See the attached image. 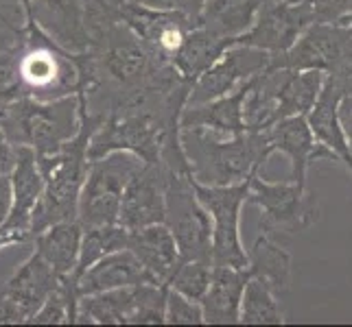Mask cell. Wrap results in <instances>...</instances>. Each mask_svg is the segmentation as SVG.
I'll use <instances>...</instances> for the list:
<instances>
[{
    "label": "cell",
    "mask_w": 352,
    "mask_h": 327,
    "mask_svg": "<svg viewBox=\"0 0 352 327\" xmlns=\"http://www.w3.org/2000/svg\"><path fill=\"white\" fill-rule=\"evenodd\" d=\"M83 11L86 0H27L29 20L70 53L88 51Z\"/></svg>",
    "instance_id": "cell-14"
},
{
    "label": "cell",
    "mask_w": 352,
    "mask_h": 327,
    "mask_svg": "<svg viewBox=\"0 0 352 327\" xmlns=\"http://www.w3.org/2000/svg\"><path fill=\"white\" fill-rule=\"evenodd\" d=\"M250 280L248 269H236L228 264H212L210 284L199 299L204 323L228 325L239 323L241 295Z\"/></svg>",
    "instance_id": "cell-21"
},
{
    "label": "cell",
    "mask_w": 352,
    "mask_h": 327,
    "mask_svg": "<svg viewBox=\"0 0 352 327\" xmlns=\"http://www.w3.org/2000/svg\"><path fill=\"white\" fill-rule=\"evenodd\" d=\"M138 3L155 7V9H171V11H182L190 18H199V11L206 5V0H138Z\"/></svg>",
    "instance_id": "cell-35"
},
{
    "label": "cell",
    "mask_w": 352,
    "mask_h": 327,
    "mask_svg": "<svg viewBox=\"0 0 352 327\" xmlns=\"http://www.w3.org/2000/svg\"><path fill=\"white\" fill-rule=\"evenodd\" d=\"M103 3H107V5H112V7H123L125 3H127V0H103Z\"/></svg>",
    "instance_id": "cell-40"
},
{
    "label": "cell",
    "mask_w": 352,
    "mask_h": 327,
    "mask_svg": "<svg viewBox=\"0 0 352 327\" xmlns=\"http://www.w3.org/2000/svg\"><path fill=\"white\" fill-rule=\"evenodd\" d=\"M164 199V225L175 238L179 260L212 264V223L195 195L190 175L168 173Z\"/></svg>",
    "instance_id": "cell-7"
},
{
    "label": "cell",
    "mask_w": 352,
    "mask_h": 327,
    "mask_svg": "<svg viewBox=\"0 0 352 327\" xmlns=\"http://www.w3.org/2000/svg\"><path fill=\"white\" fill-rule=\"evenodd\" d=\"M144 271H147L157 284L168 282V277L179 264V251L175 245V238L164 223H155L147 227H138L127 232V245Z\"/></svg>",
    "instance_id": "cell-19"
},
{
    "label": "cell",
    "mask_w": 352,
    "mask_h": 327,
    "mask_svg": "<svg viewBox=\"0 0 352 327\" xmlns=\"http://www.w3.org/2000/svg\"><path fill=\"white\" fill-rule=\"evenodd\" d=\"M192 188L212 223V264L248 269V253L241 242L239 223L241 208L248 199L250 177L230 186H204L192 179Z\"/></svg>",
    "instance_id": "cell-8"
},
{
    "label": "cell",
    "mask_w": 352,
    "mask_h": 327,
    "mask_svg": "<svg viewBox=\"0 0 352 327\" xmlns=\"http://www.w3.org/2000/svg\"><path fill=\"white\" fill-rule=\"evenodd\" d=\"M164 323L166 325H201V304L166 286L164 295Z\"/></svg>",
    "instance_id": "cell-31"
},
{
    "label": "cell",
    "mask_w": 352,
    "mask_h": 327,
    "mask_svg": "<svg viewBox=\"0 0 352 327\" xmlns=\"http://www.w3.org/2000/svg\"><path fill=\"white\" fill-rule=\"evenodd\" d=\"M344 35L335 29L313 27L305 38L294 42L289 51L270 57L267 70H315L333 66L342 57Z\"/></svg>",
    "instance_id": "cell-20"
},
{
    "label": "cell",
    "mask_w": 352,
    "mask_h": 327,
    "mask_svg": "<svg viewBox=\"0 0 352 327\" xmlns=\"http://www.w3.org/2000/svg\"><path fill=\"white\" fill-rule=\"evenodd\" d=\"M248 273L254 280H261L265 286L276 290L287 288L289 282V256L272 242L270 236L261 234L248 253Z\"/></svg>",
    "instance_id": "cell-26"
},
{
    "label": "cell",
    "mask_w": 352,
    "mask_h": 327,
    "mask_svg": "<svg viewBox=\"0 0 352 327\" xmlns=\"http://www.w3.org/2000/svg\"><path fill=\"white\" fill-rule=\"evenodd\" d=\"M166 175L162 164H144L140 171L129 179L118 208V225L131 229L164 223L166 210Z\"/></svg>",
    "instance_id": "cell-13"
},
{
    "label": "cell",
    "mask_w": 352,
    "mask_h": 327,
    "mask_svg": "<svg viewBox=\"0 0 352 327\" xmlns=\"http://www.w3.org/2000/svg\"><path fill=\"white\" fill-rule=\"evenodd\" d=\"M120 18L131 29V33L166 64H171L186 35L197 24L195 18L182 14V11L147 7L138 0H127L120 7Z\"/></svg>",
    "instance_id": "cell-10"
},
{
    "label": "cell",
    "mask_w": 352,
    "mask_h": 327,
    "mask_svg": "<svg viewBox=\"0 0 352 327\" xmlns=\"http://www.w3.org/2000/svg\"><path fill=\"white\" fill-rule=\"evenodd\" d=\"M166 286L144 282L83 295L75 325H164Z\"/></svg>",
    "instance_id": "cell-6"
},
{
    "label": "cell",
    "mask_w": 352,
    "mask_h": 327,
    "mask_svg": "<svg viewBox=\"0 0 352 327\" xmlns=\"http://www.w3.org/2000/svg\"><path fill=\"white\" fill-rule=\"evenodd\" d=\"M77 286L72 277H62L59 286L46 297L38 312L31 317V325H75L77 321Z\"/></svg>",
    "instance_id": "cell-29"
},
{
    "label": "cell",
    "mask_w": 352,
    "mask_h": 327,
    "mask_svg": "<svg viewBox=\"0 0 352 327\" xmlns=\"http://www.w3.org/2000/svg\"><path fill=\"white\" fill-rule=\"evenodd\" d=\"M302 5L309 7L313 18L318 16L322 20H335L352 9V0H302Z\"/></svg>",
    "instance_id": "cell-33"
},
{
    "label": "cell",
    "mask_w": 352,
    "mask_h": 327,
    "mask_svg": "<svg viewBox=\"0 0 352 327\" xmlns=\"http://www.w3.org/2000/svg\"><path fill=\"white\" fill-rule=\"evenodd\" d=\"M125 245H127V229H123L118 223L83 227L77 269L70 277H72V280H77V277L86 271L88 266H92L96 260H101L103 256H107V253L125 249Z\"/></svg>",
    "instance_id": "cell-27"
},
{
    "label": "cell",
    "mask_w": 352,
    "mask_h": 327,
    "mask_svg": "<svg viewBox=\"0 0 352 327\" xmlns=\"http://www.w3.org/2000/svg\"><path fill=\"white\" fill-rule=\"evenodd\" d=\"M212 275V264L210 262H199V260H179L175 271L168 277L166 286L177 290V293L186 295L190 299L199 301L206 293V288L210 284Z\"/></svg>",
    "instance_id": "cell-30"
},
{
    "label": "cell",
    "mask_w": 352,
    "mask_h": 327,
    "mask_svg": "<svg viewBox=\"0 0 352 327\" xmlns=\"http://www.w3.org/2000/svg\"><path fill=\"white\" fill-rule=\"evenodd\" d=\"M24 88L20 81V72H18V62H16V51L9 48V51H0V109H5L14 101L22 99Z\"/></svg>",
    "instance_id": "cell-32"
},
{
    "label": "cell",
    "mask_w": 352,
    "mask_h": 327,
    "mask_svg": "<svg viewBox=\"0 0 352 327\" xmlns=\"http://www.w3.org/2000/svg\"><path fill=\"white\" fill-rule=\"evenodd\" d=\"M190 177L204 186H230L245 181L270 155L263 133L245 131L219 140L206 129H179Z\"/></svg>",
    "instance_id": "cell-2"
},
{
    "label": "cell",
    "mask_w": 352,
    "mask_h": 327,
    "mask_svg": "<svg viewBox=\"0 0 352 327\" xmlns=\"http://www.w3.org/2000/svg\"><path fill=\"white\" fill-rule=\"evenodd\" d=\"M144 162L140 157L114 151L90 160L83 179L77 205V221L81 227L114 225L118 221V208L129 179L136 175Z\"/></svg>",
    "instance_id": "cell-5"
},
{
    "label": "cell",
    "mask_w": 352,
    "mask_h": 327,
    "mask_svg": "<svg viewBox=\"0 0 352 327\" xmlns=\"http://www.w3.org/2000/svg\"><path fill=\"white\" fill-rule=\"evenodd\" d=\"M256 77L248 79L236 90L219 96V99L184 107L179 116V129H206L223 138H234L245 133L248 129L245 118H243V105H245V99Z\"/></svg>",
    "instance_id": "cell-15"
},
{
    "label": "cell",
    "mask_w": 352,
    "mask_h": 327,
    "mask_svg": "<svg viewBox=\"0 0 352 327\" xmlns=\"http://www.w3.org/2000/svg\"><path fill=\"white\" fill-rule=\"evenodd\" d=\"M79 101H81V129L77 136L51 155H35L38 157V168L42 173L44 188H42L38 210L33 214V225H31L33 236L55 223L77 221L79 192L90 164L88 142L94 129L101 123V116L90 114L81 96Z\"/></svg>",
    "instance_id": "cell-1"
},
{
    "label": "cell",
    "mask_w": 352,
    "mask_h": 327,
    "mask_svg": "<svg viewBox=\"0 0 352 327\" xmlns=\"http://www.w3.org/2000/svg\"><path fill=\"white\" fill-rule=\"evenodd\" d=\"M263 138H265V144H267V149H270V153L283 151L287 157H291L296 179L302 186L307 164L315 155L313 133H311V127L305 123V118L289 116V118L278 120V123H274L270 129L263 131Z\"/></svg>",
    "instance_id": "cell-24"
},
{
    "label": "cell",
    "mask_w": 352,
    "mask_h": 327,
    "mask_svg": "<svg viewBox=\"0 0 352 327\" xmlns=\"http://www.w3.org/2000/svg\"><path fill=\"white\" fill-rule=\"evenodd\" d=\"M265 3L267 0H206L197 24L234 42L252 27Z\"/></svg>",
    "instance_id": "cell-25"
},
{
    "label": "cell",
    "mask_w": 352,
    "mask_h": 327,
    "mask_svg": "<svg viewBox=\"0 0 352 327\" xmlns=\"http://www.w3.org/2000/svg\"><path fill=\"white\" fill-rule=\"evenodd\" d=\"M144 282H155L153 277L144 271V266L133 258L129 249H118L114 253H107L101 260H96L92 266H88L77 280V295H94L105 293V290L136 286ZM157 284V282H155Z\"/></svg>",
    "instance_id": "cell-18"
},
{
    "label": "cell",
    "mask_w": 352,
    "mask_h": 327,
    "mask_svg": "<svg viewBox=\"0 0 352 327\" xmlns=\"http://www.w3.org/2000/svg\"><path fill=\"white\" fill-rule=\"evenodd\" d=\"M27 317L7 295L0 293V325H24Z\"/></svg>",
    "instance_id": "cell-36"
},
{
    "label": "cell",
    "mask_w": 352,
    "mask_h": 327,
    "mask_svg": "<svg viewBox=\"0 0 352 327\" xmlns=\"http://www.w3.org/2000/svg\"><path fill=\"white\" fill-rule=\"evenodd\" d=\"M11 181V205L5 223L0 225V251L18 247L33 238L31 225L42 197V173L38 157L29 147L16 149V164L9 173Z\"/></svg>",
    "instance_id": "cell-9"
},
{
    "label": "cell",
    "mask_w": 352,
    "mask_h": 327,
    "mask_svg": "<svg viewBox=\"0 0 352 327\" xmlns=\"http://www.w3.org/2000/svg\"><path fill=\"white\" fill-rule=\"evenodd\" d=\"M11 205V181L9 175H0V225L5 223Z\"/></svg>",
    "instance_id": "cell-39"
},
{
    "label": "cell",
    "mask_w": 352,
    "mask_h": 327,
    "mask_svg": "<svg viewBox=\"0 0 352 327\" xmlns=\"http://www.w3.org/2000/svg\"><path fill=\"white\" fill-rule=\"evenodd\" d=\"M270 53L258 51V48L232 44L226 48L223 55L217 62L192 81L186 105H201L212 99H219L223 94L236 90L241 83L261 75L270 66Z\"/></svg>",
    "instance_id": "cell-11"
},
{
    "label": "cell",
    "mask_w": 352,
    "mask_h": 327,
    "mask_svg": "<svg viewBox=\"0 0 352 327\" xmlns=\"http://www.w3.org/2000/svg\"><path fill=\"white\" fill-rule=\"evenodd\" d=\"M59 282H62V277H59L53 271V266L33 249L29 256L16 266L14 273L7 277V282L0 293L14 301L29 323L33 314L38 312V308L46 301V297L59 286Z\"/></svg>",
    "instance_id": "cell-16"
},
{
    "label": "cell",
    "mask_w": 352,
    "mask_h": 327,
    "mask_svg": "<svg viewBox=\"0 0 352 327\" xmlns=\"http://www.w3.org/2000/svg\"><path fill=\"white\" fill-rule=\"evenodd\" d=\"M245 203L256 205L263 212L265 229H294L302 216V186L272 184L258 177V171L250 175V190Z\"/></svg>",
    "instance_id": "cell-17"
},
{
    "label": "cell",
    "mask_w": 352,
    "mask_h": 327,
    "mask_svg": "<svg viewBox=\"0 0 352 327\" xmlns=\"http://www.w3.org/2000/svg\"><path fill=\"white\" fill-rule=\"evenodd\" d=\"M0 127L16 147H29L35 155H51L75 138L81 129L79 94L55 101L22 96L0 109Z\"/></svg>",
    "instance_id": "cell-3"
},
{
    "label": "cell",
    "mask_w": 352,
    "mask_h": 327,
    "mask_svg": "<svg viewBox=\"0 0 352 327\" xmlns=\"http://www.w3.org/2000/svg\"><path fill=\"white\" fill-rule=\"evenodd\" d=\"M0 9L5 11L7 16H11L16 22L27 24L29 16H27V0H0Z\"/></svg>",
    "instance_id": "cell-38"
},
{
    "label": "cell",
    "mask_w": 352,
    "mask_h": 327,
    "mask_svg": "<svg viewBox=\"0 0 352 327\" xmlns=\"http://www.w3.org/2000/svg\"><path fill=\"white\" fill-rule=\"evenodd\" d=\"M16 144L7 138L5 129L0 127V175H9L16 164Z\"/></svg>",
    "instance_id": "cell-37"
},
{
    "label": "cell",
    "mask_w": 352,
    "mask_h": 327,
    "mask_svg": "<svg viewBox=\"0 0 352 327\" xmlns=\"http://www.w3.org/2000/svg\"><path fill=\"white\" fill-rule=\"evenodd\" d=\"M239 323L250 325H278L283 323V312L274 297V290L265 286L261 280L250 277L241 295Z\"/></svg>",
    "instance_id": "cell-28"
},
{
    "label": "cell",
    "mask_w": 352,
    "mask_h": 327,
    "mask_svg": "<svg viewBox=\"0 0 352 327\" xmlns=\"http://www.w3.org/2000/svg\"><path fill=\"white\" fill-rule=\"evenodd\" d=\"M83 227L79 221H64L33 236V249L53 266L59 277H70L77 269Z\"/></svg>",
    "instance_id": "cell-22"
},
{
    "label": "cell",
    "mask_w": 352,
    "mask_h": 327,
    "mask_svg": "<svg viewBox=\"0 0 352 327\" xmlns=\"http://www.w3.org/2000/svg\"><path fill=\"white\" fill-rule=\"evenodd\" d=\"M313 18L307 5H289V3H267L261 7L252 27L234 38V44L252 46L265 53L280 55L289 51L298 40L300 31Z\"/></svg>",
    "instance_id": "cell-12"
},
{
    "label": "cell",
    "mask_w": 352,
    "mask_h": 327,
    "mask_svg": "<svg viewBox=\"0 0 352 327\" xmlns=\"http://www.w3.org/2000/svg\"><path fill=\"white\" fill-rule=\"evenodd\" d=\"M24 94L38 101H55L79 94L81 72L77 53L59 46L29 20L14 48Z\"/></svg>",
    "instance_id": "cell-4"
},
{
    "label": "cell",
    "mask_w": 352,
    "mask_h": 327,
    "mask_svg": "<svg viewBox=\"0 0 352 327\" xmlns=\"http://www.w3.org/2000/svg\"><path fill=\"white\" fill-rule=\"evenodd\" d=\"M234 42L221 38V35L212 33L210 29L195 24L186 35L184 44L171 59V66L177 70V75L186 81H195L199 75H204L217 59L223 55L226 48H230Z\"/></svg>",
    "instance_id": "cell-23"
},
{
    "label": "cell",
    "mask_w": 352,
    "mask_h": 327,
    "mask_svg": "<svg viewBox=\"0 0 352 327\" xmlns=\"http://www.w3.org/2000/svg\"><path fill=\"white\" fill-rule=\"evenodd\" d=\"M27 24L16 22L11 16H7L3 9H0V51H9V48H16L20 42V35Z\"/></svg>",
    "instance_id": "cell-34"
}]
</instances>
